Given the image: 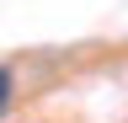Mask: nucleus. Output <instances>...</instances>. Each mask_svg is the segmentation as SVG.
I'll use <instances>...</instances> for the list:
<instances>
[{
    "mask_svg": "<svg viewBox=\"0 0 128 123\" xmlns=\"http://www.w3.org/2000/svg\"><path fill=\"white\" fill-rule=\"evenodd\" d=\"M11 102H16V70H11V64H0V118L11 112Z\"/></svg>",
    "mask_w": 128,
    "mask_h": 123,
    "instance_id": "1",
    "label": "nucleus"
}]
</instances>
